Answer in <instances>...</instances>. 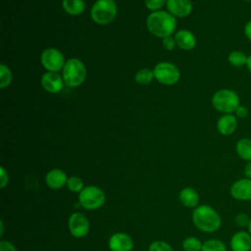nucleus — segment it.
Listing matches in <instances>:
<instances>
[{"label": "nucleus", "instance_id": "obj_1", "mask_svg": "<svg viewBox=\"0 0 251 251\" xmlns=\"http://www.w3.org/2000/svg\"><path fill=\"white\" fill-rule=\"evenodd\" d=\"M192 222L201 231L212 233L219 230L222 226L220 214L209 205L197 206L192 212Z\"/></svg>", "mask_w": 251, "mask_h": 251}, {"label": "nucleus", "instance_id": "obj_2", "mask_svg": "<svg viewBox=\"0 0 251 251\" xmlns=\"http://www.w3.org/2000/svg\"><path fill=\"white\" fill-rule=\"evenodd\" d=\"M148 30L155 36L165 38L171 36L176 26V20L169 12L156 11L152 12L146 20Z\"/></svg>", "mask_w": 251, "mask_h": 251}, {"label": "nucleus", "instance_id": "obj_3", "mask_svg": "<svg viewBox=\"0 0 251 251\" xmlns=\"http://www.w3.org/2000/svg\"><path fill=\"white\" fill-rule=\"evenodd\" d=\"M213 107L223 114H233L240 105L239 95L232 89H220L212 97Z\"/></svg>", "mask_w": 251, "mask_h": 251}, {"label": "nucleus", "instance_id": "obj_4", "mask_svg": "<svg viewBox=\"0 0 251 251\" xmlns=\"http://www.w3.org/2000/svg\"><path fill=\"white\" fill-rule=\"evenodd\" d=\"M86 78V68L77 58L69 59L63 69V79L69 87L81 85Z\"/></svg>", "mask_w": 251, "mask_h": 251}, {"label": "nucleus", "instance_id": "obj_5", "mask_svg": "<svg viewBox=\"0 0 251 251\" xmlns=\"http://www.w3.org/2000/svg\"><path fill=\"white\" fill-rule=\"evenodd\" d=\"M118 14V7L114 0H97L91 8L90 16L98 25H108Z\"/></svg>", "mask_w": 251, "mask_h": 251}, {"label": "nucleus", "instance_id": "obj_6", "mask_svg": "<svg viewBox=\"0 0 251 251\" xmlns=\"http://www.w3.org/2000/svg\"><path fill=\"white\" fill-rule=\"evenodd\" d=\"M104 191L95 185H87L79 192V204L86 210H97L105 203Z\"/></svg>", "mask_w": 251, "mask_h": 251}, {"label": "nucleus", "instance_id": "obj_7", "mask_svg": "<svg viewBox=\"0 0 251 251\" xmlns=\"http://www.w3.org/2000/svg\"><path fill=\"white\" fill-rule=\"evenodd\" d=\"M154 77L162 84L173 85L180 78L179 69L170 62H160L153 70Z\"/></svg>", "mask_w": 251, "mask_h": 251}, {"label": "nucleus", "instance_id": "obj_8", "mask_svg": "<svg viewBox=\"0 0 251 251\" xmlns=\"http://www.w3.org/2000/svg\"><path fill=\"white\" fill-rule=\"evenodd\" d=\"M41 64L48 72L58 73L64 69L65 57L56 48H47L41 54Z\"/></svg>", "mask_w": 251, "mask_h": 251}, {"label": "nucleus", "instance_id": "obj_9", "mask_svg": "<svg viewBox=\"0 0 251 251\" xmlns=\"http://www.w3.org/2000/svg\"><path fill=\"white\" fill-rule=\"evenodd\" d=\"M68 227L73 236L76 238H82L87 235L90 225L86 216L75 212L70 216L68 221Z\"/></svg>", "mask_w": 251, "mask_h": 251}, {"label": "nucleus", "instance_id": "obj_10", "mask_svg": "<svg viewBox=\"0 0 251 251\" xmlns=\"http://www.w3.org/2000/svg\"><path fill=\"white\" fill-rule=\"evenodd\" d=\"M229 194L237 201H251V179L244 176L233 181L229 187Z\"/></svg>", "mask_w": 251, "mask_h": 251}, {"label": "nucleus", "instance_id": "obj_11", "mask_svg": "<svg viewBox=\"0 0 251 251\" xmlns=\"http://www.w3.org/2000/svg\"><path fill=\"white\" fill-rule=\"evenodd\" d=\"M133 239L125 232H116L109 239L111 251H131L133 249Z\"/></svg>", "mask_w": 251, "mask_h": 251}, {"label": "nucleus", "instance_id": "obj_12", "mask_svg": "<svg viewBox=\"0 0 251 251\" xmlns=\"http://www.w3.org/2000/svg\"><path fill=\"white\" fill-rule=\"evenodd\" d=\"M231 251H251V234L246 229L234 232L229 240Z\"/></svg>", "mask_w": 251, "mask_h": 251}, {"label": "nucleus", "instance_id": "obj_13", "mask_svg": "<svg viewBox=\"0 0 251 251\" xmlns=\"http://www.w3.org/2000/svg\"><path fill=\"white\" fill-rule=\"evenodd\" d=\"M64 79L58 73L47 72L41 77L42 87L50 93H59L64 86Z\"/></svg>", "mask_w": 251, "mask_h": 251}, {"label": "nucleus", "instance_id": "obj_14", "mask_svg": "<svg viewBox=\"0 0 251 251\" xmlns=\"http://www.w3.org/2000/svg\"><path fill=\"white\" fill-rule=\"evenodd\" d=\"M166 6L169 13L175 17L184 18L192 12V3L190 0H167Z\"/></svg>", "mask_w": 251, "mask_h": 251}, {"label": "nucleus", "instance_id": "obj_15", "mask_svg": "<svg viewBox=\"0 0 251 251\" xmlns=\"http://www.w3.org/2000/svg\"><path fill=\"white\" fill-rule=\"evenodd\" d=\"M238 126L237 118L233 114H224L222 115L217 122L218 131L225 136L232 134Z\"/></svg>", "mask_w": 251, "mask_h": 251}, {"label": "nucleus", "instance_id": "obj_16", "mask_svg": "<svg viewBox=\"0 0 251 251\" xmlns=\"http://www.w3.org/2000/svg\"><path fill=\"white\" fill-rule=\"evenodd\" d=\"M68 178L69 177L64 171L60 169H52L47 173L45 181L51 189H61L63 186L67 185Z\"/></svg>", "mask_w": 251, "mask_h": 251}, {"label": "nucleus", "instance_id": "obj_17", "mask_svg": "<svg viewBox=\"0 0 251 251\" xmlns=\"http://www.w3.org/2000/svg\"><path fill=\"white\" fill-rule=\"evenodd\" d=\"M176 44L182 50H191L196 46L197 40L195 35L187 29H180L175 35Z\"/></svg>", "mask_w": 251, "mask_h": 251}, {"label": "nucleus", "instance_id": "obj_18", "mask_svg": "<svg viewBox=\"0 0 251 251\" xmlns=\"http://www.w3.org/2000/svg\"><path fill=\"white\" fill-rule=\"evenodd\" d=\"M179 200L187 208H196L199 203V194L192 187H184L179 192Z\"/></svg>", "mask_w": 251, "mask_h": 251}, {"label": "nucleus", "instance_id": "obj_19", "mask_svg": "<svg viewBox=\"0 0 251 251\" xmlns=\"http://www.w3.org/2000/svg\"><path fill=\"white\" fill-rule=\"evenodd\" d=\"M235 152L241 160L245 162H250L251 161V138L243 137L239 139L235 144Z\"/></svg>", "mask_w": 251, "mask_h": 251}, {"label": "nucleus", "instance_id": "obj_20", "mask_svg": "<svg viewBox=\"0 0 251 251\" xmlns=\"http://www.w3.org/2000/svg\"><path fill=\"white\" fill-rule=\"evenodd\" d=\"M62 6L65 12L72 16L80 15L85 10V3L83 0H63Z\"/></svg>", "mask_w": 251, "mask_h": 251}, {"label": "nucleus", "instance_id": "obj_21", "mask_svg": "<svg viewBox=\"0 0 251 251\" xmlns=\"http://www.w3.org/2000/svg\"><path fill=\"white\" fill-rule=\"evenodd\" d=\"M248 56L240 50H234L231 51L227 56V61L229 65H231L234 68H242L246 67Z\"/></svg>", "mask_w": 251, "mask_h": 251}, {"label": "nucleus", "instance_id": "obj_22", "mask_svg": "<svg viewBox=\"0 0 251 251\" xmlns=\"http://www.w3.org/2000/svg\"><path fill=\"white\" fill-rule=\"evenodd\" d=\"M201 251H227V248L222 240L211 238L203 243Z\"/></svg>", "mask_w": 251, "mask_h": 251}, {"label": "nucleus", "instance_id": "obj_23", "mask_svg": "<svg viewBox=\"0 0 251 251\" xmlns=\"http://www.w3.org/2000/svg\"><path fill=\"white\" fill-rule=\"evenodd\" d=\"M203 243L195 236H188L182 242V248L184 251H201Z\"/></svg>", "mask_w": 251, "mask_h": 251}, {"label": "nucleus", "instance_id": "obj_24", "mask_svg": "<svg viewBox=\"0 0 251 251\" xmlns=\"http://www.w3.org/2000/svg\"><path fill=\"white\" fill-rule=\"evenodd\" d=\"M13 75L11 70L5 64L0 65V87L5 88L12 82Z\"/></svg>", "mask_w": 251, "mask_h": 251}, {"label": "nucleus", "instance_id": "obj_25", "mask_svg": "<svg viewBox=\"0 0 251 251\" xmlns=\"http://www.w3.org/2000/svg\"><path fill=\"white\" fill-rule=\"evenodd\" d=\"M134 78L139 84H148L153 80L154 73L149 69H141L135 74Z\"/></svg>", "mask_w": 251, "mask_h": 251}, {"label": "nucleus", "instance_id": "obj_26", "mask_svg": "<svg viewBox=\"0 0 251 251\" xmlns=\"http://www.w3.org/2000/svg\"><path fill=\"white\" fill-rule=\"evenodd\" d=\"M67 187L70 191L75 193V192H80L84 188V184L80 177L76 176H73L68 178Z\"/></svg>", "mask_w": 251, "mask_h": 251}, {"label": "nucleus", "instance_id": "obj_27", "mask_svg": "<svg viewBox=\"0 0 251 251\" xmlns=\"http://www.w3.org/2000/svg\"><path fill=\"white\" fill-rule=\"evenodd\" d=\"M250 221H251V217L244 213V212H241V213H238L236 214L235 218H234V223L235 225L242 228V229H245V228H248V226L250 224Z\"/></svg>", "mask_w": 251, "mask_h": 251}, {"label": "nucleus", "instance_id": "obj_28", "mask_svg": "<svg viewBox=\"0 0 251 251\" xmlns=\"http://www.w3.org/2000/svg\"><path fill=\"white\" fill-rule=\"evenodd\" d=\"M148 251H174V249L166 241L155 240L150 243Z\"/></svg>", "mask_w": 251, "mask_h": 251}, {"label": "nucleus", "instance_id": "obj_29", "mask_svg": "<svg viewBox=\"0 0 251 251\" xmlns=\"http://www.w3.org/2000/svg\"><path fill=\"white\" fill-rule=\"evenodd\" d=\"M167 0H145V6L150 11H159L162 7L165 6Z\"/></svg>", "mask_w": 251, "mask_h": 251}, {"label": "nucleus", "instance_id": "obj_30", "mask_svg": "<svg viewBox=\"0 0 251 251\" xmlns=\"http://www.w3.org/2000/svg\"><path fill=\"white\" fill-rule=\"evenodd\" d=\"M176 40L175 38H173L172 36H168L163 38V47L168 50V51H172L175 49L176 47Z\"/></svg>", "mask_w": 251, "mask_h": 251}, {"label": "nucleus", "instance_id": "obj_31", "mask_svg": "<svg viewBox=\"0 0 251 251\" xmlns=\"http://www.w3.org/2000/svg\"><path fill=\"white\" fill-rule=\"evenodd\" d=\"M248 113H249V111H248L247 107L240 104V105L237 107V109L235 110L234 115L236 116L237 119H245V118L248 116Z\"/></svg>", "mask_w": 251, "mask_h": 251}, {"label": "nucleus", "instance_id": "obj_32", "mask_svg": "<svg viewBox=\"0 0 251 251\" xmlns=\"http://www.w3.org/2000/svg\"><path fill=\"white\" fill-rule=\"evenodd\" d=\"M9 182V175L4 167L0 169V187L4 188Z\"/></svg>", "mask_w": 251, "mask_h": 251}, {"label": "nucleus", "instance_id": "obj_33", "mask_svg": "<svg viewBox=\"0 0 251 251\" xmlns=\"http://www.w3.org/2000/svg\"><path fill=\"white\" fill-rule=\"evenodd\" d=\"M0 251H17V248L14 244L8 240L0 241Z\"/></svg>", "mask_w": 251, "mask_h": 251}, {"label": "nucleus", "instance_id": "obj_34", "mask_svg": "<svg viewBox=\"0 0 251 251\" xmlns=\"http://www.w3.org/2000/svg\"><path fill=\"white\" fill-rule=\"evenodd\" d=\"M243 33L245 37L251 42V20L248 21L243 26Z\"/></svg>", "mask_w": 251, "mask_h": 251}, {"label": "nucleus", "instance_id": "obj_35", "mask_svg": "<svg viewBox=\"0 0 251 251\" xmlns=\"http://www.w3.org/2000/svg\"><path fill=\"white\" fill-rule=\"evenodd\" d=\"M243 174H244L245 177L251 179V161L246 162V164L244 166V169H243Z\"/></svg>", "mask_w": 251, "mask_h": 251}, {"label": "nucleus", "instance_id": "obj_36", "mask_svg": "<svg viewBox=\"0 0 251 251\" xmlns=\"http://www.w3.org/2000/svg\"><path fill=\"white\" fill-rule=\"evenodd\" d=\"M246 68L249 71V73H251V54L248 55V59H247V64H246Z\"/></svg>", "mask_w": 251, "mask_h": 251}, {"label": "nucleus", "instance_id": "obj_37", "mask_svg": "<svg viewBox=\"0 0 251 251\" xmlns=\"http://www.w3.org/2000/svg\"><path fill=\"white\" fill-rule=\"evenodd\" d=\"M3 230H4V226H3V221H1V231H0L1 234L3 233Z\"/></svg>", "mask_w": 251, "mask_h": 251}, {"label": "nucleus", "instance_id": "obj_38", "mask_svg": "<svg viewBox=\"0 0 251 251\" xmlns=\"http://www.w3.org/2000/svg\"><path fill=\"white\" fill-rule=\"evenodd\" d=\"M247 230L250 232V234H251V221H250V224H249V226H248V228H247Z\"/></svg>", "mask_w": 251, "mask_h": 251}, {"label": "nucleus", "instance_id": "obj_39", "mask_svg": "<svg viewBox=\"0 0 251 251\" xmlns=\"http://www.w3.org/2000/svg\"><path fill=\"white\" fill-rule=\"evenodd\" d=\"M243 1H247V2H249V1H251V0H243Z\"/></svg>", "mask_w": 251, "mask_h": 251}]
</instances>
